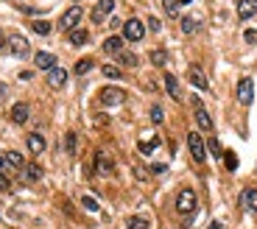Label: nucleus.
<instances>
[{
    "instance_id": "1",
    "label": "nucleus",
    "mask_w": 257,
    "mask_h": 229,
    "mask_svg": "<svg viewBox=\"0 0 257 229\" xmlns=\"http://www.w3.org/2000/svg\"><path fill=\"white\" fill-rule=\"evenodd\" d=\"M198 207V196L190 190V187H185V190H179V196H176V210L182 212V215H190V212Z\"/></svg>"
},
{
    "instance_id": "2",
    "label": "nucleus",
    "mask_w": 257,
    "mask_h": 229,
    "mask_svg": "<svg viewBox=\"0 0 257 229\" xmlns=\"http://www.w3.org/2000/svg\"><path fill=\"white\" fill-rule=\"evenodd\" d=\"M98 98H101L103 106H120V103L126 101V93H123L120 87H103Z\"/></svg>"
},
{
    "instance_id": "3",
    "label": "nucleus",
    "mask_w": 257,
    "mask_h": 229,
    "mask_svg": "<svg viewBox=\"0 0 257 229\" xmlns=\"http://www.w3.org/2000/svg\"><path fill=\"white\" fill-rule=\"evenodd\" d=\"M252 101H255V78L243 76V78L238 81V103L249 106Z\"/></svg>"
},
{
    "instance_id": "4",
    "label": "nucleus",
    "mask_w": 257,
    "mask_h": 229,
    "mask_svg": "<svg viewBox=\"0 0 257 229\" xmlns=\"http://www.w3.org/2000/svg\"><path fill=\"white\" fill-rule=\"evenodd\" d=\"M9 48H11V53H14V59H26L28 53H31V45H28V39L23 34H11Z\"/></svg>"
},
{
    "instance_id": "5",
    "label": "nucleus",
    "mask_w": 257,
    "mask_h": 229,
    "mask_svg": "<svg viewBox=\"0 0 257 229\" xmlns=\"http://www.w3.org/2000/svg\"><path fill=\"white\" fill-rule=\"evenodd\" d=\"M188 148H190V157L196 162H204V157H207V145H204V140L196 134V131H190L188 134Z\"/></svg>"
},
{
    "instance_id": "6",
    "label": "nucleus",
    "mask_w": 257,
    "mask_h": 229,
    "mask_svg": "<svg viewBox=\"0 0 257 229\" xmlns=\"http://www.w3.org/2000/svg\"><path fill=\"white\" fill-rule=\"evenodd\" d=\"M81 14H84V11L78 9V6L67 9L64 14H62V20H59V28H62V31H76V26L81 23Z\"/></svg>"
},
{
    "instance_id": "7",
    "label": "nucleus",
    "mask_w": 257,
    "mask_h": 229,
    "mask_svg": "<svg viewBox=\"0 0 257 229\" xmlns=\"http://www.w3.org/2000/svg\"><path fill=\"white\" fill-rule=\"evenodd\" d=\"M146 36V26L140 23V20H128L126 26H123V39H128V42H140Z\"/></svg>"
},
{
    "instance_id": "8",
    "label": "nucleus",
    "mask_w": 257,
    "mask_h": 229,
    "mask_svg": "<svg viewBox=\"0 0 257 229\" xmlns=\"http://www.w3.org/2000/svg\"><path fill=\"white\" fill-rule=\"evenodd\" d=\"M112 9H115V0H98L93 9V23H103L112 14Z\"/></svg>"
},
{
    "instance_id": "9",
    "label": "nucleus",
    "mask_w": 257,
    "mask_h": 229,
    "mask_svg": "<svg viewBox=\"0 0 257 229\" xmlns=\"http://www.w3.org/2000/svg\"><path fill=\"white\" fill-rule=\"evenodd\" d=\"M193 103H196V123H198V129H201V131H213V118L207 115V109L201 106V101L193 98Z\"/></svg>"
},
{
    "instance_id": "10",
    "label": "nucleus",
    "mask_w": 257,
    "mask_h": 229,
    "mask_svg": "<svg viewBox=\"0 0 257 229\" xmlns=\"http://www.w3.org/2000/svg\"><path fill=\"white\" fill-rule=\"evenodd\" d=\"M188 81L196 87V90H210V81H207V76H204V73H201L198 67H193V65L188 67Z\"/></svg>"
},
{
    "instance_id": "11",
    "label": "nucleus",
    "mask_w": 257,
    "mask_h": 229,
    "mask_svg": "<svg viewBox=\"0 0 257 229\" xmlns=\"http://www.w3.org/2000/svg\"><path fill=\"white\" fill-rule=\"evenodd\" d=\"M112 168H115V165H112V160H109V157H106L103 151H95V170H98L101 176H109V173H112Z\"/></svg>"
},
{
    "instance_id": "12",
    "label": "nucleus",
    "mask_w": 257,
    "mask_h": 229,
    "mask_svg": "<svg viewBox=\"0 0 257 229\" xmlns=\"http://www.w3.org/2000/svg\"><path fill=\"white\" fill-rule=\"evenodd\" d=\"M257 14V0H238V17L249 20Z\"/></svg>"
},
{
    "instance_id": "13",
    "label": "nucleus",
    "mask_w": 257,
    "mask_h": 229,
    "mask_svg": "<svg viewBox=\"0 0 257 229\" xmlns=\"http://www.w3.org/2000/svg\"><path fill=\"white\" fill-rule=\"evenodd\" d=\"M34 62H36V67H39V70H48V73L56 67V56H53V53H48V51H39Z\"/></svg>"
},
{
    "instance_id": "14",
    "label": "nucleus",
    "mask_w": 257,
    "mask_h": 229,
    "mask_svg": "<svg viewBox=\"0 0 257 229\" xmlns=\"http://www.w3.org/2000/svg\"><path fill=\"white\" fill-rule=\"evenodd\" d=\"M162 81H165V93L171 95L173 101H179V98H182V87H179V81H176V78H173L171 73H165Z\"/></svg>"
},
{
    "instance_id": "15",
    "label": "nucleus",
    "mask_w": 257,
    "mask_h": 229,
    "mask_svg": "<svg viewBox=\"0 0 257 229\" xmlns=\"http://www.w3.org/2000/svg\"><path fill=\"white\" fill-rule=\"evenodd\" d=\"M28 115H31V109H28V103H14L11 106V120L17 123V126H23L28 120Z\"/></svg>"
},
{
    "instance_id": "16",
    "label": "nucleus",
    "mask_w": 257,
    "mask_h": 229,
    "mask_svg": "<svg viewBox=\"0 0 257 229\" xmlns=\"http://www.w3.org/2000/svg\"><path fill=\"white\" fill-rule=\"evenodd\" d=\"M64 81H67V70H62V67H53L51 73H48V84L51 87H64Z\"/></svg>"
},
{
    "instance_id": "17",
    "label": "nucleus",
    "mask_w": 257,
    "mask_h": 229,
    "mask_svg": "<svg viewBox=\"0 0 257 229\" xmlns=\"http://www.w3.org/2000/svg\"><path fill=\"white\" fill-rule=\"evenodd\" d=\"M26 143H28V151L36 154V157H39V154L45 151V137H42V134H28Z\"/></svg>"
},
{
    "instance_id": "18",
    "label": "nucleus",
    "mask_w": 257,
    "mask_h": 229,
    "mask_svg": "<svg viewBox=\"0 0 257 229\" xmlns=\"http://www.w3.org/2000/svg\"><path fill=\"white\" fill-rule=\"evenodd\" d=\"M23 179H26V182H39V179H42V168H39V165H26V168H23Z\"/></svg>"
},
{
    "instance_id": "19",
    "label": "nucleus",
    "mask_w": 257,
    "mask_h": 229,
    "mask_svg": "<svg viewBox=\"0 0 257 229\" xmlns=\"http://www.w3.org/2000/svg\"><path fill=\"white\" fill-rule=\"evenodd\" d=\"M70 42L76 45V48H81V45L90 42V34H87L84 28H76V31H70Z\"/></svg>"
},
{
    "instance_id": "20",
    "label": "nucleus",
    "mask_w": 257,
    "mask_h": 229,
    "mask_svg": "<svg viewBox=\"0 0 257 229\" xmlns=\"http://www.w3.org/2000/svg\"><path fill=\"white\" fill-rule=\"evenodd\" d=\"M126 229H151V224H148V218H143V215H131V218L126 221Z\"/></svg>"
},
{
    "instance_id": "21",
    "label": "nucleus",
    "mask_w": 257,
    "mask_h": 229,
    "mask_svg": "<svg viewBox=\"0 0 257 229\" xmlns=\"http://www.w3.org/2000/svg\"><path fill=\"white\" fill-rule=\"evenodd\" d=\"M148 59H151V65H154V67H165V62H168V53H165L162 48H157V51L148 53Z\"/></svg>"
},
{
    "instance_id": "22",
    "label": "nucleus",
    "mask_w": 257,
    "mask_h": 229,
    "mask_svg": "<svg viewBox=\"0 0 257 229\" xmlns=\"http://www.w3.org/2000/svg\"><path fill=\"white\" fill-rule=\"evenodd\" d=\"M120 48H123V36H109L103 42V51L106 53H120Z\"/></svg>"
},
{
    "instance_id": "23",
    "label": "nucleus",
    "mask_w": 257,
    "mask_h": 229,
    "mask_svg": "<svg viewBox=\"0 0 257 229\" xmlns=\"http://www.w3.org/2000/svg\"><path fill=\"white\" fill-rule=\"evenodd\" d=\"M6 162H9V168H20V170L26 168V160H23V154L20 151H9L6 154Z\"/></svg>"
},
{
    "instance_id": "24",
    "label": "nucleus",
    "mask_w": 257,
    "mask_h": 229,
    "mask_svg": "<svg viewBox=\"0 0 257 229\" xmlns=\"http://www.w3.org/2000/svg\"><path fill=\"white\" fill-rule=\"evenodd\" d=\"M157 145H160V137H151V140H140L137 148H140V154H151Z\"/></svg>"
},
{
    "instance_id": "25",
    "label": "nucleus",
    "mask_w": 257,
    "mask_h": 229,
    "mask_svg": "<svg viewBox=\"0 0 257 229\" xmlns=\"http://www.w3.org/2000/svg\"><path fill=\"white\" fill-rule=\"evenodd\" d=\"M243 201H246V207L252 212H257V190H252V187H249V190H243Z\"/></svg>"
},
{
    "instance_id": "26",
    "label": "nucleus",
    "mask_w": 257,
    "mask_h": 229,
    "mask_svg": "<svg viewBox=\"0 0 257 229\" xmlns=\"http://www.w3.org/2000/svg\"><path fill=\"white\" fill-rule=\"evenodd\" d=\"M118 62L123 65V67H137V56H134V53H120Z\"/></svg>"
},
{
    "instance_id": "27",
    "label": "nucleus",
    "mask_w": 257,
    "mask_h": 229,
    "mask_svg": "<svg viewBox=\"0 0 257 229\" xmlns=\"http://www.w3.org/2000/svg\"><path fill=\"white\" fill-rule=\"evenodd\" d=\"M162 9L171 14V17H179V0H162Z\"/></svg>"
},
{
    "instance_id": "28",
    "label": "nucleus",
    "mask_w": 257,
    "mask_h": 229,
    "mask_svg": "<svg viewBox=\"0 0 257 229\" xmlns=\"http://www.w3.org/2000/svg\"><path fill=\"white\" fill-rule=\"evenodd\" d=\"M78 73V76H84V73H90L93 70V59H78L76 62V67H73Z\"/></svg>"
},
{
    "instance_id": "29",
    "label": "nucleus",
    "mask_w": 257,
    "mask_h": 229,
    "mask_svg": "<svg viewBox=\"0 0 257 229\" xmlns=\"http://www.w3.org/2000/svg\"><path fill=\"white\" fill-rule=\"evenodd\" d=\"M36 31V34H51V23H48V20H34V26H31Z\"/></svg>"
},
{
    "instance_id": "30",
    "label": "nucleus",
    "mask_w": 257,
    "mask_h": 229,
    "mask_svg": "<svg viewBox=\"0 0 257 229\" xmlns=\"http://www.w3.org/2000/svg\"><path fill=\"white\" fill-rule=\"evenodd\" d=\"M196 28H198V23L193 17H182V31H185V34H193Z\"/></svg>"
},
{
    "instance_id": "31",
    "label": "nucleus",
    "mask_w": 257,
    "mask_h": 229,
    "mask_svg": "<svg viewBox=\"0 0 257 229\" xmlns=\"http://www.w3.org/2000/svg\"><path fill=\"white\" fill-rule=\"evenodd\" d=\"M64 151L76 154V134H73V131H67V137H64Z\"/></svg>"
},
{
    "instance_id": "32",
    "label": "nucleus",
    "mask_w": 257,
    "mask_h": 229,
    "mask_svg": "<svg viewBox=\"0 0 257 229\" xmlns=\"http://www.w3.org/2000/svg\"><path fill=\"white\" fill-rule=\"evenodd\" d=\"M103 76L118 81V78H120V67H115V65H103Z\"/></svg>"
},
{
    "instance_id": "33",
    "label": "nucleus",
    "mask_w": 257,
    "mask_h": 229,
    "mask_svg": "<svg viewBox=\"0 0 257 229\" xmlns=\"http://www.w3.org/2000/svg\"><path fill=\"white\" fill-rule=\"evenodd\" d=\"M224 162H226V168H229V170H238V157H235L232 151L224 154Z\"/></svg>"
},
{
    "instance_id": "34",
    "label": "nucleus",
    "mask_w": 257,
    "mask_h": 229,
    "mask_svg": "<svg viewBox=\"0 0 257 229\" xmlns=\"http://www.w3.org/2000/svg\"><path fill=\"white\" fill-rule=\"evenodd\" d=\"M81 204H84L87 210H93V212H98V201H95L93 196H81Z\"/></svg>"
},
{
    "instance_id": "35",
    "label": "nucleus",
    "mask_w": 257,
    "mask_h": 229,
    "mask_svg": "<svg viewBox=\"0 0 257 229\" xmlns=\"http://www.w3.org/2000/svg\"><path fill=\"white\" fill-rule=\"evenodd\" d=\"M207 148H210V154H213V157H221V143H218V140H210V143H207Z\"/></svg>"
},
{
    "instance_id": "36",
    "label": "nucleus",
    "mask_w": 257,
    "mask_h": 229,
    "mask_svg": "<svg viewBox=\"0 0 257 229\" xmlns=\"http://www.w3.org/2000/svg\"><path fill=\"white\" fill-rule=\"evenodd\" d=\"M162 106H154V109H151V120H154V123H162Z\"/></svg>"
},
{
    "instance_id": "37",
    "label": "nucleus",
    "mask_w": 257,
    "mask_h": 229,
    "mask_svg": "<svg viewBox=\"0 0 257 229\" xmlns=\"http://www.w3.org/2000/svg\"><path fill=\"white\" fill-rule=\"evenodd\" d=\"M243 36H246V42H249V45H257V28H249Z\"/></svg>"
},
{
    "instance_id": "38",
    "label": "nucleus",
    "mask_w": 257,
    "mask_h": 229,
    "mask_svg": "<svg viewBox=\"0 0 257 229\" xmlns=\"http://www.w3.org/2000/svg\"><path fill=\"white\" fill-rule=\"evenodd\" d=\"M148 170H151L154 176H160V173H165V170H168V168H165L162 162H157V165H151V168H148Z\"/></svg>"
},
{
    "instance_id": "39",
    "label": "nucleus",
    "mask_w": 257,
    "mask_h": 229,
    "mask_svg": "<svg viewBox=\"0 0 257 229\" xmlns=\"http://www.w3.org/2000/svg\"><path fill=\"white\" fill-rule=\"evenodd\" d=\"M9 176H6V173H0V190H9Z\"/></svg>"
},
{
    "instance_id": "40",
    "label": "nucleus",
    "mask_w": 257,
    "mask_h": 229,
    "mask_svg": "<svg viewBox=\"0 0 257 229\" xmlns=\"http://www.w3.org/2000/svg\"><path fill=\"white\" fill-rule=\"evenodd\" d=\"M148 28H151V31H160V20L151 17V20H148Z\"/></svg>"
},
{
    "instance_id": "41",
    "label": "nucleus",
    "mask_w": 257,
    "mask_h": 229,
    "mask_svg": "<svg viewBox=\"0 0 257 229\" xmlns=\"http://www.w3.org/2000/svg\"><path fill=\"white\" fill-rule=\"evenodd\" d=\"M9 170V162H6V157H0V173H6Z\"/></svg>"
},
{
    "instance_id": "42",
    "label": "nucleus",
    "mask_w": 257,
    "mask_h": 229,
    "mask_svg": "<svg viewBox=\"0 0 257 229\" xmlns=\"http://www.w3.org/2000/svg\"><path fill=\"white\" fill-rule=\"evenodd\" d=\"M6 42H9V39L3 36V31H0V48H6Z\"/></svg>"
},
{
    "instance_id": "43",
    "label": "nucleus",
    "mask_w": 257,
    "mask_h": 229,
    "mask_svg": "<svg viewBox=\"0 0 257 229\" xmlns=\"http://www.w3.org/2000/svg\"><path fill=\"white\" fill-rule=\"evenodd\" d=\"M207 229H224V227H221V224H218V221H213V224H210V227H207Z\"/></svg>"
},
{
    "instance_id": "44",
    "label": "nucleus",
    "mask_w": 257,
    "mask_h": 229,
    "mask_svg": "<svg viewBox=\"0 0 257 229\" xmlns=\"http://www.w3.org/2000/svg\"><path fill=\"white\" fill-rule=\"evenodd\" d=\"M3 93H6V87H3V84H0V95H3Z\"/></svg>"
},
{
    "instance_id": "45",
    "label": "nucleus",
    "mask_w": 257,
    "mask_h": 229,
    "mask_svg": "<svg viewBox=\"0 0 257 229\" xmlns=\"http://www.w3.org/2000/svg\"><path fill=\"white\" fill-rule=\"evenodd\" d=\"M76 3H78V0H76Z\"/></svg>"
}]
</instances>
